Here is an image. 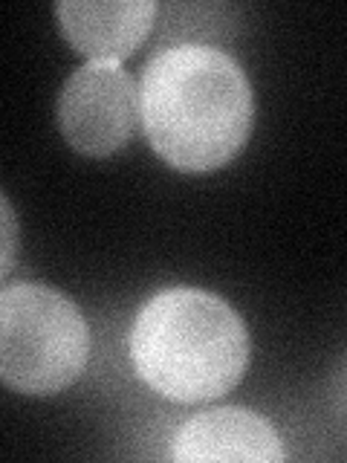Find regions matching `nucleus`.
<instances>
[{"label":"nucleus","instance_id":"obj_1","mask_svg":"<svg viewBox=\"0 0 347 463\" xmlns=\"http://www.w3.org/2000/svg\"><path fill=\"white\" fill-rule=\"evenodd\" d=\"M139 119L154 154L171 168L217 171L252 134V84L229 52L197 41L174 43L142 70Z\"/></svg>","mask_w":347,"mask_h":463},{"label":"nucleus","instance_id":"obj_2","mask_svg":"<svg viewBox=\"0 0 347 463\" xmlns=\"http://www.w3.org/2000/svg\"><path fill=\"white\" fill-rule=\"evenodd\" d=\"M130 362L154 394L209 402L229 394L249 368V333L240 313L200 287L151 296L130 327Z\"/></svg>","mask_w":347,"mask_h":463},{"label":"nucleus","instance_id":"obj_3","mask_svg":"<svg viewBox=\"0 0 347 463\" xmlns=\"http://www.w3.org/2000/svg\"><path fill=\"white\" fill-rule=\"evenodd\" d=\"M90 359V327L79 304L43 284L0 293V376L6 388L50 397L79 380Z\"/></svg>","mask_w":347,"mask_h":463},{"label":"nucleus","instance_id":"obj_4","mask_svg":"<svg viewBox=\"0 0 347 463\" xmlns=\"http://www.w3.org/2000/svg\"><path fill=\"white\" fill-rule=\"evenodd\" d=\"M139 90L119 61H87L64 81L58 125L72 151L110 156L134 139L139 125Z\"/></svg>","mask_w":347,"mask_h":463},{"label":"nucleus","instance_id":"obj_5","mask_svg":"<svg viewBox=\"0 0 347 463\" xmlns=\"http://www.w3.org/2000/svg\"><path fill=\"white\" fill-rule=\"evenodd\" d=\"M171 458L180 463H281L286 452L281 434L272 429L267 417L240 409V405H223V409H209L185 420L171 440Z\"/></svg>","mask_w":347,"mask_h":463},{"label":"nucleus","instance_id":"obj_6","mask_svg":"<svg viewBox=\"0 0 347 463\" xmlns=\"http://www.w3.org/2000/svg\"><path fill=\"white\" fill-rule=\"evenodd\" d=\"M70 47L90 61H122L148 38L156 4L154 0H61L55 6Z\"/></svg>","mask_w":347,"mask_h":463},{"label":"nucleus","instance_id":"obj_7","mask_svg":"<svg viewBox=\"0 0 347 463\" xmlns=\"http://www.w3.org/2000/svg\"><path fill=\"white\" fill-rule=\"evenodd\" d=\"M4 238H6V246H4V275L12 269V258H14V217H12V206L9 200L4 197Z\"/></svg>","mask_w":347,"mask_h":463}]
</instances>
